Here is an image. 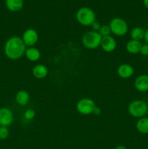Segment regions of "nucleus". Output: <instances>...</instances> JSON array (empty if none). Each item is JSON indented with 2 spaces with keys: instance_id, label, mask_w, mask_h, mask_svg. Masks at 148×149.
Here are the masks:
<instances>
[{
  "instance_id": "1",
  "label": "nucleus",
  "mask_w": 148,
  "mask_h": 149,
  "mask_svg": "<svg viewBox=\"0 0 148 149\" xmlns=\"http://www.w3.org/2000/svg\"><path fill=\"white\" fill-rule=\"evenodd\" d=\"M26 49L27 47L18 36H12L7 39L4 45V55L12 61L20 59L25 55Z\"/></svg>"
},
{
  "instance_id": "2",
  "label": "nucleus",
  "mask_w": 148,
  "mask_h": 149,
  "mask_svg": "<svg viewBox=\"0 0 148 149\" xmlns=\"http://www.w3.org/2000/svg\"><path fill=\"white\" fill-rule=\"evenodd\" d=\"M77 22L83 26H91L96 21V13L91 8L81 7L75 13Z\"/></svg>"
},
{
  "instance_id": "3",
  "label": "nucleus",
  "mask_w": 148,
  "mask_h": 149,
  "mask_svg": "<svg viewBox=\"0 0 148 149\" xmlns=\"http://www.w3.org/2000/svg\"><path fill=\"white\" fill-rule=\"evenodd\" d=\"M102 36L100 33L94 31H89L86 32L82 36V45L84 47L89 49H95L100 47Z\"/></svg>"
},
{
  "instance_id": "4",
  "label": "nucleus",
  "mask_w": 148,
  "mask_h": 149,
  "mask_svg": "<svg viewBox=\"0 0 148 149\" xmlns=\"http://www.w3.org/2000/svg\"><path fill=\"white\" fill-rule=\"evenodd\" d=\"M148 111V105L142 100H135L129 103L128 112L132 117L140 119L144 117Z\"/></svg>"
},
{
  "instance_id": "5",
  "label": "nucleus",
  "mask_w": 148,
  "mask_h": 149,
  "mask_svg": "<svg viewBox=\"0 0 148 149\" xmlns=\"http://www.w3.org/2000/svg\"><path fill=\"white\" fill-rule=\"evenodd\" d=\"M111 33L116 36H124L129 31V25L124 19L115 17L109 23Z\"/></svg>"
},
{
  "instance_id": "6",
  "label": "nucleus",
  "mask_w": 148,
  "mask_h": 149,
  "mask_svg": "<svg viewBox=\"0 0 148 149\" xmlns=\"http://www.w3.org/2000/svg\"><path fill=\"white\" fill-rule=\"evenodd\" d=\"M96 106L95 102L92 99L89 97H83L76 103V110L80 114L88 116L92 114Z\"/></svg>"
},
{
  "instance_id": "7",
  "label": "nucleus",
  "mask_w": 148,
  "mask_h": 149,
  "mask_svg": "<svg viewBox=\"0 0 148 149\" xmlns=\"http://www.w3.org/2000/svg\"><path fill=\"white\" fill-rule=\"evenodd\" d=\"M22 39L26 47H33L39 41V33L35 29H27L22 35Z\"/></svg>"
},
{
  "instance_id": "8",
  "label": "nucleus",
  "mask_w": 148,
  "mask_h": 149,
  "mask_svg": "<svg viewBox=\"0 0 148 149\" xmlns=\"http://www.w3.org/2000/svg\"><path fill=\"white\" fill-rule=\"evenodd\" d=\"M14 121V114L9 108H0V126L7 127L12 125Z\"/></svg>"
},
{
  "instance_id": "9",
  "label": "nucleus",
  "mask_w": 148,
  "mask_h": 149,
  "mask_svg": "<svg viewBox=\"0 0 148 149\" xmlns=\"http://www.w3.org/2000/svg\"><path fill=\"white\" fill-rule=\"evenodd\" d=\"M100 47L105 52H108V53L113 52V51L115 50L116 47H117V42H116L115 39L111 35L104 36L102 39Z\"/></svg>"
},
{
  "instance_id": "10",
  "label": "nucleus",
  "mask_w": 148,
  "mask_h": 149,
  "mask_svg": "<svg viewBox=\"0 0 148 149\" xmlns=\"http://www.w3.org/2000/svg\"><path fill=\"white\" fill-rule=\"evenodd\" d=\"M134 74V68L129 63L120 64L117 68V74L119 77L124 79L131 78Z\"/></svg>"
},
{
  "instance_id": "11",
  "label": "nucleus",
  "mask_w": 148,
  "mask_h": 149,
  "mask_svg": "<svg viewBox=\"0 0 148 149\" xmlns=\"http://www.w3.org/2000/svg\"><path fill=\"white\" fill-rule=\"evenodd\" d=\"M134 87L139 93H146L148 91V75L141 74L138 76L134 81Z\"/></svg>"
},
{
  "instance_id": "12",
  "label": "nucleus",
  "mask_w": 148,
  "mask_h": 149,
  "mask_svg": "<svg viewBox=\"0 0 148 149\" xmlns=\"http://www.w3.org/2000/svg\"><path fill=\"white\" fill-rule=\"evenodd\" d=\"M49 73L47 67L44 64H37L32 69V74L37 79H43L46 78Z\"/></svg>"
},
{
  "instance_id": "13",
  "label": "nucleus",
  "mask_w": 148,
  "mask_h": 149,
  "mask_svg": "<svg viewBox=\"0 0 148 149\" xmlns=\"http://www.w3.org/2000/svg\"><path fill=\"white\" fill-rule=\"evenodd\" d=\"M142 46V44L141 43L140 41L130 39V40L128 41V42L126 43V49L129 54H131V55H136V54L140 52Z\"/></svg>"
},
{
  "instance_id": "14",
  "label": "nucleus",
  "mask_w": 148,
  "mask_h": 149,
  "mask_svg": "<svg viewBox=\"0 0 148 149\" xmlns=\"http://www.w3.org/2000/svg\"><path fill=\"white\" fill-rule=\"evenodd\" d=\"M5 6L12 13L20 11L24 6V0H5Z\"/></svg>"
},
{
  "instance_id": "15",
  "label": "nucleus",
  "mask_w": 148,
  "mask_h": 149,
  "mask_svg": "<svg viewBox=\"0 0 148 149\" xmlns=\"http://www.w3.org/2000/svg\"><path fill=\"white\" fill-rule=\"evenodd\" d=\"M15 99L19 106H26L30 100V95L26 90H20L17 92Z\"/></svg>"
},
{
  "instance_id": "16",
  "label": "nucleus",
  "mask_w": 148,
  "mask_h": 149,
  "mask_svg": "<svg viewBox=\"0 0 148 149\" xmlns=\"http://www.w3.org/2000/svg\"><path fill=\"white\" fill-rule=\"evenodd\" d=\"M25 56L30 62H36L41 58V52L39 49L34 47H30L26 49Z\"/></svg>"
},
{
  "instance_id": "17",
  "label": "nucleus",
  "mask_w": 148,
  "mask_h": 149,
  "mask_svg": "<svg viewBox=\"0 0 148 149\" xmlns=\"http://www.w3.org/2000/svg\"><path fill=\"white\" fill-rule=\"evenodd\" d=\"M136 129L139 133L148 134V117H144L138 119L136 123Z\"/></svg>"
},
{
  "instance_id": "18",
  "label": "nucleus",
  "mask_w": 148,
  "mask_h": 149,
  "mask_svg": "<svg viewBox=\"0 0 148 149\" xmlns=\"http://www.w3.org/2000/svg\"><path fill=\"white\" fill-rule=\"evenodd\" d=\"M145 31L143 28L139 27V26H136L133 27L130 31V36L131 39L136 41H141L142 39H144L145 36Z\"/></svg>"
},
{
  "instance_id": "19",
  "label": "nucleus",
  "mask_w": 148,
  "mask_h": 149,
  "mask_svg": "<svg viewBox=\"0 0 148 149\" xmlns=\"http://www.w3.org/2000/svg\"><path fill=\"white\" fill-rule=\"evenodd\" d=\"M98 32L102 37L110 36V34H111V31H110L109 25H102Z\"/></svg>"
},
{
  "instance_id": "20",
  "label": "nucleus",
  "mask_w": 148,
  "mask_h": 149,
  "mask_svg": "<svg viewBox=\"0 0 148 149\" xmlns=\"http://www.w3.org/2000/svg\"><path fill=\"white\" fill-rule=\"evenodd\" d=\"M10 135V130L7 127L0 126V140H6Z\"/></svg>"
},
{
  "instance_id": "21",
  "label": "nucleus",
  "mask_w": 148,
  "mask_h": 149,
  "mask_svg": "<svg viewBox=\"0 0 148 149\" xmlns=\"http://www.w3.org/2000/svg\"><path fill=\"white\" fill-rule=\"evenodd\" d=\"M35 116H36V112L32 109H28L24 113V118L27 120H32L34 119Z\"/></svg>"
},
{
  "instance_id": "22",
  "label": "nucleus",
  "mask_w": 148,
  "mask_h": 149,
  "mask_svg": "<svg viewBox=\"0 0 148 149\" xmlns=\"http://www.w3.org/2000/svg\"><path fill=\"white\" fill-rule=\"evenodd\" d=\"M139 53L143 56H147L148 55V44H145L142 45L141 47V50Z\"/></svg>"
},
{
  "instance_id": "23",
  "label": "nucleus",
  "mask_w": 148,
  "mask_h": 149,
  "mask_svg": "<svg viewBox=\"0 0 148 149\" xmlns=\"http://www.w3.org/2000/svg\"><path fill=\"white\" fill-rule=\"evenodd\" d=\"M102 25L100 24V23L95 21L92 25L91 26V29H92V31H99V30L100 29V27H101Z\"/></svg>"
},
{
  "instance_id": "24",
  "label": "nucleus",
  "mask_w": 148,
  "mask_h": 149,
  "mask_svg": "<svg viewBox=\"0 0 148 149\" xmlns=\"http://www.w3.org/2000/svg\"><path fill=\"white\" fill-rule=\"evenodd\" d=\"M102 113V110L100 107L98 106H96L94 109V111H93L92 114L95 115V116H100V114Z\"/></svg>"
},
{
  "instance_id": "25",
  "label": "nucleus",
  "mask_w": 148,
  "mask_h": 149,
  "mask_svg": "<svg viewBox=\"0 0 148 149\" xmlns=\"http://www.w3.org/2000/svg\"><path fill=\"white\" fill-rule=\"evenodd\" d=\"M144 40L145 41L146 44H148V29H147L145 31V36H144Z\"/></svg>"
},
{
  "instance_id": "26",
  "label": "nucleus",
  "mask_w": 148,
  "mask_h": 149,
  "mask_svg": "<svg viewBox=\"0 0 148 149\" xmlns=\"http://www.w3.org/2000/svg\"><path fill=\"white\" fill-rule=\"evenodd\" d=\"M142 1H143V4L145 7V8L148 10V0H142Z\"/></svg>"
},
{
  "instance_id": "27",
  "label": "nucleus",
  "mask_w": 148,
  "mask_h": 149,
  "mask_svg": "<svg viewBox=\"0 0 148 149\" xmlns=\"http://www.w3.org/2000/svg\"><path fill=\"white\" fill-rule=\"evenodd\" d=\"M114 149H127V148L125 147L124 146H118L115 147Z\"/></svg>"
},
{
  "instance_id": "28",
  "label": "nucleus",
  "mask_w": 148,
  "mask_h": 149,
  "mask_svg": "<svg viewBox=\"0 0 148 149\" xmlns=\"http://www.w3.org/2000/svg\"><path fill=\"white\" fill-rule=\"evenodd\" d=\"M147 68H148V65H147Z\"/></svg>"
}]
</instances>
